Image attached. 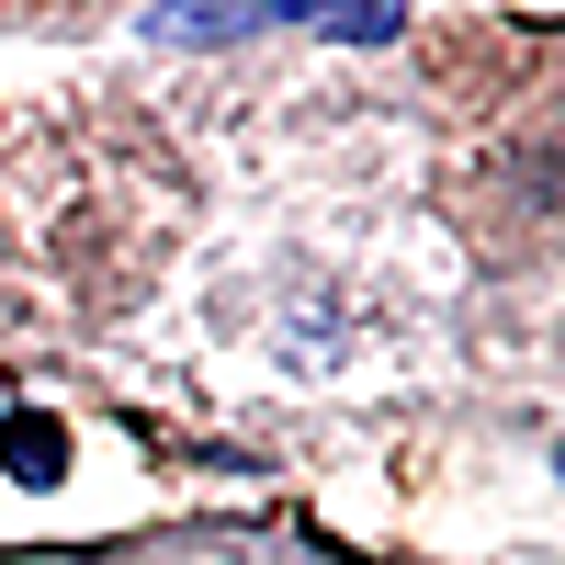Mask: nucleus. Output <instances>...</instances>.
Segmentation results:
<instances>
[]
</instances>
